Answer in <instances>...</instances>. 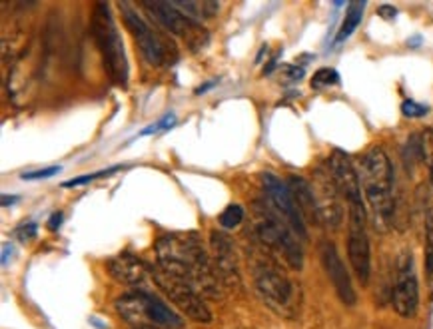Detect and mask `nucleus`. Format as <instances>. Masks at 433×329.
Returning <instances> with one entry per match:
<instances>
[{
  "label": "nucleus",
  "instance_id": "nucleus-1",
  "mask_svg": "<svg viewBox=\"0 0 433 329\" xmlns=\"http://www.w3.org/2000/svg\"><path fill=\"white\" fill-rule=\"evenodd\" d=\"M156 260L162 270L192 284L198 291L222 298V277L196 234H166L158 237Z\"/></svg>",
  "mask_w": 433,
  "mask_h": 329
},
{
  "label": "nucleus",
  "instance_id": "nucleus-2",
  "mask_svg": "<svg viewBox=\"0 0 433 329\" xmlns=\"http://www.w3.org/2000/svg\"><path fill=\"white\" fill-rule=\"evenodd\" d=\"M359 184L368 200L378 227H387L394 222V168L381 148H371L359 160Z\"/></svg>",
  "mask_w": 433,
  "mask_h": 329
},
{
  "label": "nucleus",
  "instance_id": "nucleus-3",
  "mask_svg": "<svg viewBox=\"0 0 433 329\" xmlns=\"http://www.w3.org/2000/svg\"><path fill=\"white\" fill-rule=\"evenodd\" d=\"M92 36L98 44V50L102 56L108 78L116 86L126 88L130 78V66L124 50V42L120 36V30L114 22V16L110 13V6L106 2H96L92 10Z\"/></svg>",
  "mask_w": 433,
  "mask_h": 329
},
{
  "label": "nucleus",
  "instance_id": "nucleus-4",
  "mask_svg": "<svg viewBox=\"0 0 433 329\" xmlns=\"http://www.w3.org/2000/svg\"><path fill=\"white\" fill-rule=\"evenodd\" d=\"M118 316L130 323L132 328H158V329H180L184 319L174 314L162 300L150 295L148 291H130L116 300Z\"/></svg>",
  "mask_w": 433,
  "mask_h": 329
},
{
  "label": "nucleus",
  "instance_id": "nucleus-5",
  "mask_svg": "<svg viewBox=\"0 0 433 329\" xmlns=\"http://www.w3.org/2000/svg\"><path fill=\"white\" fill-rule=\"evenodd\" d=\"M256 234L263 244V248L276 255L277 260L286 263L291 270H302L303 253L298 236L276 211L258 206V220H256Z\"/></svg>",
  "mask_w": 433,
  "mask_h": 329
},
{
  "label": "nucleus",
  "instance_id": "nucleus-6",
  "mask_svg": "<svg viewBox=\"0 0 433 329\" xmlns=\"http://www.w3.org/2000/svg\"><path fill=\"white\" fill-rule=\"evenodd\" d=\"M254 286L256 291L272 312L277 316L294 317L298 312V290L276 263L262 260L254 265Z\"/></svg>",
  "mask_w": 433,
  "mask_h": 329
},
{
  "label": "nucleus",
  "instance_id": "nucleus-7",
  "mask_svg": "<svg viewBox=\"0 0 433 329\" xmlns=\"http://www.w3.org/2000/svg\"><path fill=\"white\" fill-rule=\"evenodd\" d=\"M120 10L124 16V24L130 30L132 38L140 52L152 66H172L178 60V50L164 32L152 28L140 14L132 8L130 4H120Z\"/></svg>",
  "mask_w": 433,
  "mask_h": 329
},
{
  "label": "nucleus",
  "instance_id": "nucleus-8",
  "mask_svg": "<svg viewBox=\"0 0 433 329\" xmlns=\"http://www.w3.org/2000/svg\"><path fill=\"white\" fill-rule=\"evenodd\" d=\"M152 277H154L158 290L162 291L186 317L194 319L198 323L212 321L210 307L206 305V302L200 295V291L192 284H188L182 277L172 276L166 270H162L160 265L152 267Z\"/></svg>",
  "mask_w": 433,
  "mask_h": 329
},
{
  "label": "nucleus",
  "instance_id": "nucleus-9",
  "mask_svg": "<svg viewBox=\"0 0 433 329\" xmlns=\"http://www.w3.org/2000/svg\"><path fill=\"white\" fill-rule=\"evenodd\" d=\"M140 6L146 8L164 30L184 38L192 48H202L208 42V32L202 28V24L194 18L186 16L184 13H180L172 2H158V0L146 2L144 0L140 2Z\"/></svg>",
  "mask_w": 433,
  "mask_h": 329
},
{
  "label": "nucleus",
  "instance_id": "nucleus-10",
  "mask_svg": "<svg viewBox=\"0 0 433 329\" xmlns=\"http://www.w3.org/2000/svg\"><path fill=\"white\" fill-rule=\"evenodd\" d=\"M329 172L338 184L341 197L345 200L348 208H350V218H357V220H366V204H364V192H362V184H359V176L357 170L352 166V162L348 160V156L336 150L329 156Z\"/></svg>",
  "mask_w": 433,
  "mask_h": 329
},
{
  "label": "nucleus",
  "instance_id": "nucleus-11",
  "mask_svg": "<svg viewBox=\"0 0 433 329\" xmlns=\"http://www.w3.org/2000/svg\"><path fill=\"white\" fill-rule=\"evenodd\" d=\"M262 186L266 196L270 200V204L274 206V211L277 216L291 227V232L300 239H308V230H305V222H303L302 214L298 210L291 192L286 182H282L280 178H276L274 174L266 172L262 174Z\"/></svg>",
  "mask_w": 433,
  "mask_h": 329
},
{
  "label": "nucleus",
  "instance_id": "nucleus-12",
  "mask_svg": "<svg viewBox=\"0 0 433 329\" xmlns=\"http://www.w3.org/2000/svg\"><path fill=\"white\" fill-rule=\"evenodd\" d=\"M394 309L401 317H413L420 305V286L415 277L413 258L409 251H404L397 260V276H395L394 293H392Z\"/></svg>",
  "mask_w": 433,
  "mask_h": 329
},
{
  "label": "nucleus",
  "instance_id": "nucleus-13",
  "mask_svg": "<svg viewBox=\"0 0 433 329\" xmlns=\"http://www.w3.org/2000/svg\"><path fill=\"white\" fill-rule=\"evenodd\" d=\"M314 190L315 202L319 208V218L322 222L329 227H340L343 222V206H341V194L338 190V184L329 172V166H319L314 174Z\"/></svg>",
  "mask_w": 433,
  "mask_h": 329
},
{
  "label": "nucleus",
  "instance_id": "nucleus-14",
  "mask_svg": "<svg viewBox=\"0 0 433 329\" xmlns=\"http://www.w3.org/2000/svg\"><path fill=\"white\" fill-rule=\"evenodd\" d=\"M106 267H108V274L114 277L118 284L136 286V288H140V291H144L142 288L148 286L150 281H154L152 267L142 262L140 258H136L130 251H122L118 255L110 258L106 262Z\"/></svg>",
  "mask_w": 433,
  "mask_h": 329
},
{
  "label": "nucleus",
  "instance_id": "nucleus-15",
  "mask_svg": "<svg viewBox=\"0 0 433 329\" xmlns=\"http://www.w3.org/2000/svg\"><path fill=\"white\" fill-rule=\"evenodd\" d=\"M319 253H322V263H324V270L328 274L329 281L334 286L336 293L340 295V300L345 305H355V290L352 286V277L348 274L345 265L341 262L340 253L336 250V246L331 241H324L319 246Z\"/></svg>",
  "mask_w": 433,
  "mask_h": 329
},
{
  "label": "nucleus",
  "instance_id": "nucleus-16",
  "mask_svg": "<svg viewBox=\"0 0 433 329\" xmlns=\"http://www.w3.org/2000/svg\"><path fill=\"white\" fill-rule=\"evenodd\" d=\"M348 258L357 279L362 281V286H366L371 274V253H369V239L366 234V222H350Z\"/></svg>",
  "mask_w": 433,
  "mask_h": 329
},
{
  "label": "nucleus",
  "instance_id": "nucleus-17",
  "mask_svg": "<svg viewBox=\"0 0 433 329\" xmlns=\"http://www.w3.org/2000/svg\"><path fill=\"white\" fill-rule=\"evenodd\" d=\"M210 246L214 253V265L218 270V274L222 277L224 284H232L234 279L238 281V267H236V255H234V246L222 232H212L210 234Z\"/></svg>",
  "mask_w": 433,
  "mask_h": 329
},
{
  "label": "nucleus",
  "instance_id": "nucleus-18",
  "mask_svg": "<svg viewBox=\"0 0 433 329\" xmlns=\"http://www.w3.org/2000/svg\"><path fill=\"white\" fill-rule=\"evenodd\" d=\"M286 184H288L291 197H294V202H296V206H298V210L302 214L303 222L312 225L322 224L319 208H317V202H315L312 186L308 184L303 178H300V176H289Z\"/></svg>",
  "mask_w": 433,
  "mask_h": 329
},
{
  "label": "nucleus",
  "instance_id": "nucleus-19",
  "mask_svg": "<svg viewBox=\"0 0 433 329\" xmlns=\"http://www.w3.org/2000/svg\"><path fill=\"white\" fill-rule=\"evenodd\" d=\"M180 13H184L186 16L194 18V20H202V18H212L216 16L220 10L218 2L212 0H186V2H172Z\"/></svg>",
  "mask_w": 433,
  "mask_h": 329
},
{
  "label": "nucleus",
  "instance_id": "nucleus-20",
  "mask_svg": "<svg viewBox=\"0 0 433 329\" xmlns=\"http://www.w3.org/2000/svg\"><path fill=\"white\" fill-rule=\"evenodd\" d=\"M364 10H366V2H350L345 18H343V22H341L340 27V32L336 36V44H340V42L348 40L354 34V30L359 27V22L364 18Z\"/></svg>",
  "mask_w": 433,
  "mask_h": 329
},
{
  "label": "nucleus",
  "instance_id": "nucleus-21",
  "mask_svg": "<svg viewBox=\"0 0 433 329\" xmlns=\"http://www.w3.org/2000/svg\"><path fill=\"white\" fill-rule=\"evenodd\" d=\"M425 270L433 291V208L425 216Z\"/></svg>",
  "mask_w": 433,
  "mask_h": 329
},
{
  "label": "nucleus",
  "instance_id": "nucleus-22",
  "mask_svg": "<svg viewBox=\"0 0 433 329\" xmlns=\"http://www.w3.org/2000/svg\"><path fill=\"white\" fill-rule=\"evenodd\" d=\"M418 152H420V158L429 166V178H432L433 186V130H425L418 138Z\"/></svg>",
  "mask_w": 433,
  "mask_h": 329
},
{
  "label": "nucleus",
  "instance_id": "nucleus-23",
  "mask_svg": "<svg viewBox=\"0 0 433 329\" xmlns=\"http://www.w3.org/2000/svg\"><path fill=\"white\" fill-rule=\"evenodd\" d=\"M242 220H244V208L238 206V204H230V206L220 214V218H218L220 225L226 227V230H232V227L240 225Z\"/></svg>",
  "mask_w": 433,
  "mask_h": 329
},
{
  "label": "nucleus",
  "instance_id": "nucleus-24",
  "mask_svg": "<svg viewBox=\"0 0 433 329\" xmlns=\"http://www.w3.org/2000/svg\"><path fill=\"white\" fill-rule=\"evenodd\" d=\"M334 84H340V74L334 68H319L312 78V88H324Z\"/></svg>",
  "mask_w": 433,
  "mask_h": 329
},
{
  "label": "nucleus",
  "instance_id": "nucleus-25",
  "mask_svg": "<svg viewBox=\"0 0 433 329\" xmlns=\"http://www.w3.org/2000/svg\"><path fill=\"white\" fill-rule=\"evenodd\" d=\"M120 166H112V168H108V170H100V172H94V174H86V176H80V178H72V180H68V182H64L62 184V188H74V186H82V184H88V182H94V180H98V178H104V176H110V174H114V172H118Z\"/></svg>",
  "mask_w": 433,
  "mask_h": 329
},
{
  "label": "nucleus",
  "instance_id": "nucleus-26",
  "mask_svg": "<svg viewBox=\"0 0 433 329\" xmlns=\"http://www.w3.org/2000/svg\"><path fill=\"white\" fill-rule=\"evenodd\" d=\"M401 112H404L406 116H409V118H421V116H425V114L429 112V108L423 104H418V102H413V100H406V102L401 104Z\"/></svg>",
  "mask_w": 433,
  "mask_h": 329
},
{
  "label": "nucleus",
  "instance_id": "nucleus-27",
  "mask_svg": "<svg viewBox=\"0 0 433 329\" xmlns=\"http://www.w3.org/2000/svg\"><path fill=\"white\" fill-rule=\"evenodd\" d=\"M62 170L60 166H50V168H44V170H36V172H25L20 178L22 180H46V178H53L54 174Z\"/></svg>",
  "mask_w": 433,
  "mask_h": 329
},
{
  "label": "nucleus",
  "instance_id": "nucleus-28",
  "mask_svg": "<svg viewBox=\"0 0 433 329\" xmlns=\"http://www.w3.org/2000/svg\"><path fill=\"white\" fill-rule=\"evenodd\" d=\"M174 122H176V116H174V114H168V116H164L160 122L152 124L150 128H146V130H142L140 134H142V136H148V134H156V132L160 130H168V128H172Z\"/></svg>",
  "mask_w": 433,
  "mask_h": 329
},
{
  "label": "nucleus",
  "instance_id": "nucleus-29",
  "mask_svg": "<svg viewBox=\"0 0 433 329\" xmlns=\"http://www.w3.org/2000/svg\"><path fill=\"white\" fill-rule=\"evenodd\" d=\"M16 236L18 239H30V237L36 236V224L34 222H28V224H22L20 227H16Z\"/></svg>",
  "mask_w": 433,
  "mask_h": 329
},
{
  "label": "nucleus",
  "instance_id": "nucleus-30",
  "mask_svg": "<svg viewBox=\"0 0 433 329\" xmlns=\"http://www.w3.org/2000/svg\"><path fill=\"white\" fill-rule=\"evenodd\" d=\"M60 224H62V214L60 211H56V214H53L50 216V230H58L60 227Z\"/></svg>",
  "mask_w": 433,
  "mask_h": 329
},
{
  "label": "nucleus",
  "instance_id": "nucleus-31",
  "mask_svg": "<svg viewBox=\"0 0 433 329\" xmlns=\"http://www.w3.org/2000/svg\"><path fill=\"white\" fill-rule=\"evenodd\" d=\"M380 14L383 16V18H387V20H392V18H395V8L394 6H380Z\"/></svg>",
  "mask_w": 433,
  "mask_h": 329
},
{
  "label": "nucleus",
  "instance_id": "nucleus-32",
  "mask_svg": "<svg viewBox=\"0 0 433 329\" xmlns=\"http://www.w3.org/2000/svg\"><path fill=\"white\" fill-rule=\"evenodd\" d=\"M18 200H20L18 196H2V206H4V208H8V206L16 204Z\"/></svg>",
  "mask_w": 433,
  "mask_h": 329
},
{
  "label": "nucleus",
  "instance_id": "nucleus-33",
  "mask_svg": "<svg viewBox=\"0 0 433 329\" xmlns=\"http://www.w3.org/2000/svg\"><path fill=\"white\" fill-rule=\"evenodd\" d=\"M138 329H158V328H138Z\"/></svg>",
  "mask_w": 433,
  "mask_h": 329
}]
</instances>
